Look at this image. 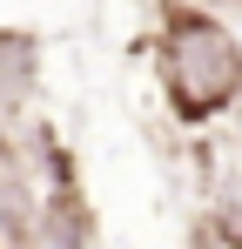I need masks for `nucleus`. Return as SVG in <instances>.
<instances>
[{
    "label": "nucleus",
    "instance_id": "nucleus-1",
    "mask_svg": "<svg viewBox=\"0 0 242 249\" xmlns=\"http://www.w3.org/2000/svg\"><path fill=\"white\" fill-rule=\"evenodd\" d=\"M155 68H161V94H168L182 128H202L242 101V41L229 20H215L202 7H175L161 20Z\"/></svg>",
    "mask_w": 242,
    "mask_h": 249
},
{
    "label": "nucleus",
    "instance_id": "nucleus-2",
    "mask_svg": "<svg viewBox=\"0 0 242 249\" xmlns=\"http://www.w3.org/2000/svg\"><path fill=\"white\" fill-rule=\"evenodd\" d=\"M236 142H242V101H236Z\"/></svg>",
    "mask_w": 242,
    "mask_h": 249
}]
</instances>
